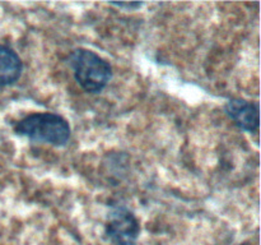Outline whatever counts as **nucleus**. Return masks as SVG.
<instances>
[{"label":"nucleus","mask_w":261,"mask_h":245,"mask_svg":"<svg viewBox=\"0 0 261 245\" xmlns=\"http://www.w3.org/2000/svg\"><path fill=\"white\" fill-rule=\"evenodd\" d=\"M226 114L240 129L254 133L259 129V104L244 99H231L224 105Z\"/></svg>","instance_id":"4"},{"label":"nucleus","mask_w":261,"mask_h":245,"mask_svg":"<svg viewBox=\"0 0 261 245\" xmlns=\"http://www.w3.org/2000/svg\"><path fill=\"white\" fill-rule=\"evenodd\" d=\"M105 236L112 245H137L140 234L139 219L125 206H115L107 213Z\"/></svg>","instance_id":"3"},{"label":"nucleus","mask_w":261,"mask_h":245,"mask_svg":"<svg viewBox=\"0 0 261 245\" xmlns=\"http://www.w3.org/2000/svg\"><path fill=\"white\" fill-rule=\"evenodd\" d=\"M17 135L35 143L64 147L69 142L71 128L68 120L55 112H33L14 122Z\"/></svg>","instance_id":"1"},{"label":"nucleus","mask_w":261,"mask_h":245,"mask_svg":"<svg viewBox=\"0 0 261 245\" xmlns=\"http://www.w3.org/2000/svg\"><path fill=\"white\" fill-rule=\"evenodd\" d=\"M68 64L75 82L87 93H101L114 77L111 64L88 48H74L69 54Z\"/></svg>","instance_id":"2"},{"label":"nucleus","mask_w":261,"mask_h":245,"mask_svg":"<svg viewBox=\"0 0 261 245\" xmlns=\"http://www.w3.org/2000/svg\"><path fill=\"white\" fill-rule=\"evenodd\" d=\"M110 5L119 8V9L137 10L139 8H142L144 5V3H110Z\"/></svg>","instance_id":"6"},{"label":"nucleus","mask_w":261,"mask_h":245,"mask_svg":"<svg viewBox=\"0 0 261 245\" xmlns=\"http://www.w3.org/2000/svg\"><path fill=\"white\" fill-rule=\"evenodd\" d=\"M23 73V61L13 48L0 43V87L13 86Z\"/></svg>","instance_id":"5"}]
</instances>
